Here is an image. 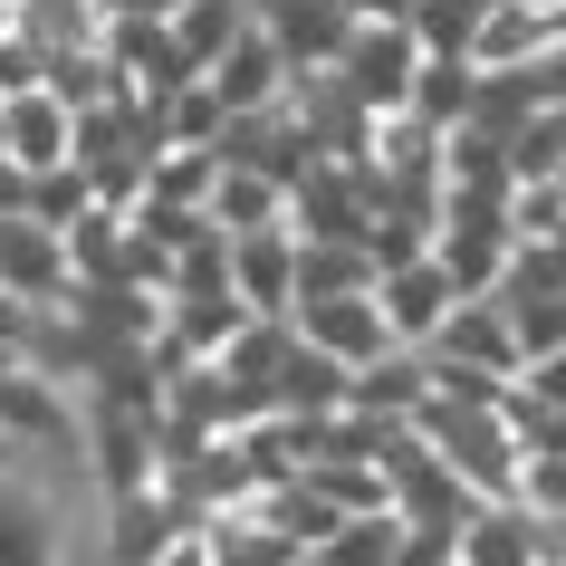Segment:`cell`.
Returning <instances> with one entry per match:
<instances>
[{
	"label": "cell",
	"instance_id": "20",
	"mask_svg": "<svg viewBox=\"0 0 566 566\" xmlns=\"http://www.w3.org/2000/svg\"><path fill=\"white\" fill-rule=\"evenodd\" d=\"M154 566H211V537L202 528H174L164 547H154Z\"/></svg>",
	"mask_w": 566,
	"mask_h": 566
},
{
	"label": "cell",
	"instance_id": "4",
	"mask_svg": "<svg viewBox=\"0 0 566 566\" xmlns=\"http://www.w3.org/2000/svg\"><path fill=\"white\" fill-rule=\"evenodd\" d=\"M375 307H385L394 346H432V336H442V317L461 307V289H451V279H442V260L422 250V260H394V269H375Z\"/></svg>",
	"mask_w": 566,
	"mask_h": 566
},
{
	"label": "cell",
	"instance_id": "22",
	"mask_svg": "<svg viewBox=\"0 0 566 566\" xmlns=\"http://www.w3.org/2000/svg\"><path fill=\"white\" fill-rule=\"evenodd\" d=\"M346 20H413V0H346Z\"/></svg>",
	"mask_w": 566,
	"mask_h": 566
},
{
	"label": "cell",
	"instance_id": "17",
	"mask_svg": "<svg viewBox=\"0 0 566 566\" xmlns=\"http://www.w3.org/2000/svg\"><path fill=\"white\" fill-rule=\"evenodd\" d=\"M480 20H490V0H413V20H403V30L422 39V59H471Z\"/></svg>",
	"mask_w": 566,
	"mask_h": 566
},
{
	"label": "cell",
	"instance_id": "6",
	"mask_svg": "<svg viewBox=\"0 0 566 566\" xmlns=\"http://www.w3.org/2000/svg\"><path fill=\"white\" fill-rule=\"evenodd\" d=\"M231 298L250 317H289L298 307V231H240L231 240Z\"/></svg>",
	"mask_w": 566,
	"mask_h": 566
},
{
	"label": "cell",
	"instance_id": "8",
	"mask_svg": "<svg viewBox=\"0 0 566 566\" xmlns=\"http://www.w3.org/2000/svg\"><path fill=\"white\" fill-rule=\"evenodd\" d=\"M0 289L30 298V307H59L67 289H77V279H67V240L39 231L30 211H10V221H0Z\"/></svg>",
	"mask_w": 566,
	"mask_h": 566
},
{
	"label": "cell",
	"instance_id": "2",
	"mask_svg": "<svg viewBox=\"0 0 566 566\" xmlns=\"http://www.w3.org/2000/svg\"><path fill=\"white\" fill-rule=\"evenodd\" d=\"M0 154H10L20 174L77 164V106H67L49 77H39V87H10V96H0Z\"/></svg>",
	"mask_w": 566,
	"mask_h": 566
},
{
	"label": "cell",
	"instance_id": "3",
	"mask_svg": "<svg viewBox=\"0 0 566 566\" xmlns=\"http://www.w3.org/2000/svg\"><path fill=\"white\" fill-rule=\"evenodd\" d=\"M289 327L317 346V356H336L346 375L356 365H375L394 346V327H385V307H375V289H346V298H298L289 307Z\"/></svg>",
	"mask_w": 566,
	"mask_h": 566
},
{
	"label": "cell",
	"instance_id": "15",
	"mask_svg": "<svg viewBox=\"0 0 566 566\" xmlns=\"http://www.w3.org/2000/svg\"><path fill=\"white\" fill-rule=\"evenodd\" d=\"M346 289H375L365 240H298V298H346Z\"/></svg>",
	"mask_w": 566,
	"mask_h": 566
},
{
	"label": "cell",
	"instance_id": "11",
	"mask_svg": "<svg viewBox=\"0 0 566 566\" xmlns=\"http://www.w3.org/2000/svg\"><path fill=\"white\" fill-rule=\"evenodd\" d=\"M537 518L518 500H471L461 537H451V566H537Z\"/></svg>",
	"mask_w": 566,
	"mask_h": 566
},
{
	"label": "cell",
	"instance_id": "16",
	"mask_svg": "<svg viewBox=\"0 0 566 566\" xmlns=\"http://www.w3.org/2000/svg\"><path fill=\"white\" fill-rule=\"evenodd\" d=\"M471 96H480V67L471 59H422V77H413V106H403V116H422V125H461L471 116Z\"/></svg>",
	"mask_w": 566,
	"mask_h": 566
},
{
	"label": "cell",
	"instance_id": "21",
	"mask_svg": "<svg viewBox=\"0 0 566 566\" xmlns=\"http://www.w3.org/2000/svg\"><path fill=\"white\" fill-rule=\"evenodd\" d=\"M106 20H164V10H182V0H96Z\"/></svg>",
	"mask_w": 566,
	"mask_h": 566
},
{
	"label": "cell",
	"instance_id": "1",
	"mask_svg": "<svg viewBox=\"0 0 566 566\" xmlns=\"http://www.w3.org/2000/svg\"><path fill=\"white\" fill-rule=\"evenodd\" d=\"M336 77L356 96L365 116H394V106H413V77H422V39L403 20H356L346 49H336Z\"/></svg>",
	"mask_w": 566,
	"mask_h": 566
},
{
	"label": "cell",
	"instance_id": "10",
	"mask_svg": "<svg viewBox=\"0 0 566 566\" xmlns=\"http://www.w3.org/2000/svg\"><path fill=\"white\" fill-rule=\"evenodd\" d=\"M346 365L317 356L298 327H289V356H279V375H269V413H289V422H317V413H346Z\"/></svg>",
	"mask_w": 566,
	"mask_h": 566
},
{
	"label": "cell",
	"instance_id": "19",
	"mask_svg": "<svg viewBox=\"0 0 566 566\" xmlns=\"http://www.w3.org/2000/svg\"><path fill=\"white\" fill-rule=\"evenodd\" d=\"M77 211H96V192H87V174H77V164L30 174V221H39V231H67Z\"/></svg>",
	"mask_w": 566,
	"mask_h": 566
},
{
	"label": "cell",
	"instance_id": "5",
	"mask_svg": "<svg viewBox=\"0 0 566 566\" xmlns=\"http://www.w3.org/2000/svg\"><path fill=\"white\" fill-rule=\"evenodd\" d=\"M289 77H298V67L279 59V39H269L260 20H250V30H240L231 49H221V59L202 67V87L221 96V106H231V116H269V106H279V96H289Z\"/></svg>",
	"mask_w": 566,
	"mask_h": 566
},
{
	"label": "cell",
	"instance_id": "12",
	"mask_svg": "<svg viewBox=\"0 0 566 566\" xmlns=\"http://www.w3.org/2000/svg\"><path fill=\"white\" fill-rule=\"evenodd\" d=\"M211 231H221V240L289 231V182L260 174V164H221V182H211Z\"/></svg>",
	"mask_w": 566,
	"mask_h": 566
},
{
	"label": "cell",
	"instance_id": "9",
	"mask_svg": "<svg viewBox=\"0 0 566 566\" xmlns=\"http://www.w3.org/2000/svg\"><path fill=\"white\" fill-rule=\"evenodd\" d=\"M346 403L375 413V422H422V403H432V356H422V346H385L375 365H356Z\"/></svg>",
	"mask_w": 566,
	"mask_h": 566
},
{
	"label": "cell",
	"instance_id": "13",
	"mask_svg": "<svg viewBox=\"0 0 566 566\" xmlns=\"http://www.w3.org/2000/svg\"><path fill=\"white\" fill-rule=\"evenodd\" d=\"M164 30H174V49H182V67L202 77L221 49H231L240 30H250V0H182V10H164Z\"/></svg>",
	"mask_w": 566,
	"mask_h": 566
},
{
	"label": "cell",
	"instance_id": "18",
	"mask_svg": "<svg viewBox=\"0 0 566 566\" xmlns=\"http://www.w3.org/2000/svg\"><path fill=\"white\" fill-rule=\"evenodd\" d=\"M500 307H509V336H518V365L566 356V298H509L500 289Z\"/></svg>",
	"mask_w": 566,
	"mask_h": 566
},
{
	"label": "cell",
	"instance_id": "7",
	"mask_svg": "<svg viewBox=\"0 0 566 566\" xmlns=\"http://www.w3.org/2000/svg\"><path fill=\"white\" fill-rule=\"evenodd\" d=\"M422 356H442V365H471V375H500V385H518V336H509V307H500V298H461Z\"/></svg>",
	"mask_w": 566,
	"mask_h": 566
},
{
	"label": "cell",
	"instance_id": "14",
	"mask_svg": "<svg viewBox=\"0 0 566 566\" xmlns=\"http://www.w3.org/2000/svg\"><path fill=\"white\" fill-rule=\"evenodd\" d=\"M307 566H403V518H394V509H356Z\"/></svg>",
	"mask_w": 566,
	"mask_h": 566
}]
</instances>
